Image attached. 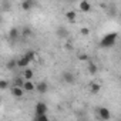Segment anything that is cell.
Instances as JSON below:
<instances>
[{
	"label": "cell",
	"mask_w": 121,
	"mask_h": 121,
	"mask_svg": "<svg viewBox=\"0 0 121 121\" xmlns=\"http://www.w3.org/2000/svg\"><path fill=\"white\" fill-rule=\"evenodd\" d=\"M34 110H36V114H46V112L48 111V107H47V104H46L44 101H39V103L36 104Z\"/></svg>",
	"instance_id": "4"
},
{
	"label": "cell",
	"mask_w": 121,
	"mask_h": 121,
	"mask_svg": "<svg viewBox=\"0 0 121 121\" xmlns=\"http://www.w3.org/2000/svg\"><path fill=\"white\" fill-rule=\"evenodd\" d=\"M23 36H31L30 27H24V29H23Z\"/></svg>",
	"instance_id": "22"
},
{
	"label": "cell",
	"mask_w": 121,
	"mask_h": 121,
	"mask_svg": "<svg viewBox=\"0 0 121 121\" xmlns=\"http://www.w3.org/2000/svg\"><path fill=\"white\" fill-rule=\"evenodd\" d=\"M24 88L23 87H20V86H12V88H10V93H12V95L14 97V98H22L23 95H24Z\"/></svg>",
	"instance_id": "2"
},
{
	"label": "cell",
	"mask_w": 121,
	"mask_h": 121,
	"mask_svg": "<svg viewBox=\"0 0 121 121\" xmlns=\"http://www.w3.org/2000/svg\"><path fill=\"white\" fill-rule=\"evenodd\" d=\"M117 39H118V34H117L115 31H112V33H108V34H105V36L101 39V41H100V46H101L103 48H110V47H112V46L115 44Z\"/></svg>",
	"instance_id": "1"
},
{
	"label": "cell",
	"mask_w": 121,
	"mask_h": 121,
	"mask_svg": "<svg viewBox=\"0 0 121 121\" xmlns=\"http://www.w3.org/2000/svg\"><path fill=\"white\" fill-rule=\"evenodd\" d=\"M78 7H80V10H81L83 13H88V12H91V3L88 2V0H81L80 4H78Z\"/></svg>",
	"instance_id": "6"
},
{
	"label": "cell",
	"mask_w": 121,
	"mask_h": 121,
	"mask_svg": "<svg viewBox=\"0 0 121 121\" xmlns=\"http://www.w3.org/2000/svg\"><path fill=\"white\" fill-rule=\"evenodd\" d=\"M20 7H22L24 12H29V10L33 7V0H23L22 4H20Z\"/></svg>",
	"instance_id": "12"
},
{
	"label": "cell",
	"mask_w": 121,
	"mask_h": 121,
	"mask_svg": "<svg viewBox=\"0 0 121 121\" xmlns=\"http://www.w3.org/2000/svg\"><path fill=\"white\" fill-rule=\"evenodd\" d=\"M30 63H31V60L24 54V56H22V57L17 60V67H20V69H26Z\"/></svg>",
	"instance_id": "5"
},
{
	"label": "cell",
	"mask_w": 121,
	"mask_h": 121,
	"mask_svg": "<svg viewBox=\"0 0 121 121\" xmlns=\"http://www.w3.org/2000/svg\"><path fill=\"white\" fill-rule=\"evenodd\" d=\"M66 17H67V20H69V22L74 23V22H76V19H77V13H76V12H73V10H69V12L66 13Z\"/></svg>",
	"instance_id": "14"
},
{
	"label": "cell",
	"mask_w": 121,
	"mask_h": 121,
	"mask_svg": "<svg viewBox=\"0 0 121 121\" xmlns=\"http://www.w3.org/2000/svg\"><path fill=\"white\" fill-rule=\"evenodd\" d=\"M80 33H81L83 36H88V34H90V29H88V27H81V29H80Z\"/></svg>",
	"instance_id": "20"
},
{
	"label": "cell",
	"mask_w": 121,
	"mask_h": 121,
	"mask_svg": "<svg viewBox=\"0 0 121 121\" xmlns=\"http://www.w3.org/2000/svg\"><path fill=\"white\" fill-rule=\"evenodd\" d=\"M16 66H17V61L12 60V61H9V64H7V69H9V70H12V69H14Z\"/></svg>",
	"instance_id": "21"
},
{
	"label": "cell",
	"mask_w": 121,
	"mask_h": 121,
	"mask_svg": "<svg viewBox=\"0 0 121 121\" xmlns=\"http://www.w3.org/2000/svg\"><path fill=\"white\" fill-rule=\"evenodd\" d=\"M47 90H48V86H47L46 81H40V83L36 84V91H37V93H40V94H46Z\"/></svg>",
	"instance_id": "8"
},
{
	"label": "cell",
	"mask_w": 121,
	"mask_h": 121,
	"mask_svg": "<svg viewBox=\"0 0 121 121\" xmlns=\"http://www.w3.org/2000/svg\"><path fill=\"white\" fill-rule=\"evenodd\" d=\"M97 111H98V118H101V120H110L111 118V112L107 107H100Z\"/></svg>",
	"instance_id": "3"
},
{
	"label": "cell",
	"mask_w": 121,
	"mask_h": 121,
	"mask_svg": "<svg viewBox=\"0 0 121 121\" xmlns=\"http://www.w3.org/2000/svg\"><path fill=\"white\" fill-rule=\"evenodd\" d=\"M57 36H58V37H67V36H69V33L61 27V29H58V30H57Z\"/></svg>",
	"instance_id": "17"
},
{
	"label": "cell",
	"mask_w": 121,
	"mask_h": 121,
	"mask_svg": "<svg viewBox=\"0 0 121 121\" xmlns=\"http://www.w3.org/2000/svg\"><path fill=\"white\" fill-rule=\"evenodd\" d=\"M26 56H27V57H29V58L31 60V63L34 61V60H36V53H34L33 50H30V51H27V53H26Z\"/></svg>",
	"instance_id": "18"
},
{
	"label": "cell",
	"mask_w": 121,
	"mask_h": 121,
	"mask_svg": "<svg viewBox=\"0 0 121 121\" xmlns=\"http://www.w3.org/2000/svg\"><path fill=\"white\" fill-rule=\"evenodd\" d=\"M34 120L36 121H48V115H47V112L46 114H36Z\"/></svg>",
	"instance_id": "16"
},
{
	"label": "cell",
	"mask_w": 121,
	"mask_h": 121,
	"mask_svg": "<svg viewBox=\"0 0 121 121\" xmlns=\"http://www.w3.org/2000/svg\"><path fill=\"white\" fill-rule=\"evenodd\" d=\"M9 87V81L7 80H0V88L2 90H6Z\"/></svg>",
	"instance_id": "19"
},
{
	"label": "cell",
	"mask_w": 121,
	"mask_h": 121,
	"mask_svg": "<svg viewBox=\"0 0 121 121\" xmlns=\"http://www.w3.org/2000/svg\"><path fill=\"white\" fill-rule=\"evenodd\" d=\"M9 37H10L12 40H16V39L19 37V29H16V27H12V29L9 30Z\"/></svg>",
	"instance_id": "15"
},
{
	"label": "cell",
	"mask_w": 121,
	"mask_h": 121,
	"mask_svg": "<svg viewBox=\"0 0 121 121\" xmlns=\"http://www.w3.org/2000/svg\"><path fill=\"white\" fill-rule=\"evenodd\" d=\"M23 77H24V80H33V77H34V71L31 70V69H24L23 70V74H22Z\"/></svg>",
	"instance_id": "11"
},
{
	"label": "cell",
	"mask_w": 121,
	"mask_h": 121,
	"mask_svg": "<svg viewBox=\"0 0 121 121\" xmlns=\"http://www.w3.org/2000/svg\"><path fill=\"white\" fill-rule=\"evenodd\" d=\"M23 88L26 90V91H34L36 90V84L33 83V80H24V83H23Z\"/></svg>",
	"instance_id": "9"
},
{
	"label": "cell",
	"mask_w": 121,
	"mask_h": 121,
	"mask_svg": "<svg viewBox=\"0 0 121 121\" xmlns=\"http://www.w3.org/2000/svg\"><path fill=\"white\" fill-rule=\"evenodd\" d=\"M63 80H64V83H67V84H74L76 77H74L73 73H70V71H64V73H63Z\"/></svg>",
	"instance_id": "7"
},
{
	"label": "cell",
	"mask_w": 121,
	"mask_h": 121,
	"mask_svg": "<svg viewBox=\"0 0 121 121\" xmlns=\"http://www.w3.org/2000/svg\"><path fill=\"white\" fill-rule=\"evenodd\" d=\"M87 70H88V73H90L91 76H94V74H97V71H98V67H97V64H95V63H93V61H88Z\"/></svg>",
	"instance_id": "13"
},
{
	"label": "cell",
	"mask_w": 121,
	"mask_h": 121,
	"mask_svg": "<svg viewBox=\"0 0 121 121\" xmlns=\"http://www.w3.org/2000/svg\"><path fill=\"white\" fill-rule=\"evenodd\" d=\"M78 60H81V61H86V60H88V57L86 54H78Z\"/></svg>",
	"instance_id": "23"
},
{
	"label": "cell",
	"mask_w": 121,
	"mask_h": 121,
	"mask_svg": "<svg viewBox=\"0 0 121 121\" xmlns=\"http://www.w3.org/2000/svg\"><path fill=\"white\" fill-rule=\"evenodd\" d=\"M90 91H91L93 94L100 93V91H101V84L97 83V81H91V83H90Z\"/></svg>",
	"instance_id": "10"
}]
</instances>
